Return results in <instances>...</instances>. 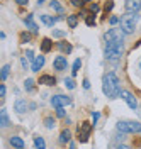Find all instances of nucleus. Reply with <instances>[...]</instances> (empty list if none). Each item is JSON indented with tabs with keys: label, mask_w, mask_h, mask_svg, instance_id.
Here are the masks:
<instances>
[{
	"label": "nucleus",
	"mask_w": 141,
	"mask_h": 149,
	"mask_svg": "<svg viewBox=\"0 0 141 149\" xmlns=\"http://www.w3.org/2000/svg\"><path fill=\"white\" fill-rule=\"evenodd\" d=\"M102 92H104V95H107L109 98H117V97L121 95V83H119V78L114 73H107L104 76Z\"/></svg>",
	"instance_id": "1"
},
{
	"label": "nucleus",
	"mask_w": 141,
	"mask_h": 149,
	"mask_svg": "<svg viewBox=\"0 0 141 149\" xmlns=\"http://www.w3.org/2000/svg\"><path fill=\"white\" fill-rule=\"evenodd\" d=\"M105 59H111V61H116V59H121V56L124 54V46H122V41H109L107 46H105Z\"/></svg>",
	"instance_id": "2"
},
{
	"label": "nucleus",
	"mask_w": 141,
	"mask_h": 149,
	"mask_svg": "<svg viewBox=\"0 0 141 149\" xmlns=\"http://www.w3.org/2000/svg\"><path fill=\"white\" fill-rule=\"evenodd\" d=\"M138 12H126L121 17V29L126 34H133L134 29H136V22H138Z\"/></svg>",
	"instance_id": "3"
},
{
	"label": "nucleus",
	"mask_w": 141,
	"mask_h": 149,
	"mask_svg": "<svg viewBox=\"0 0 141 149\" xmlns=\"http://www.w3.org/2000/svg\"><path fill=\"white\" fill-rule=\"evenodd\" d=\"M116 127L122 134H136V132H141V124L140 122H133V120H119Z\"/></svg>",
	"instance_id": "4"
},
{
	"label": "nucleus",
	"mask_w": 141,
	"mask_h": 149,
	"mask_svg": "<svg viewBox=\"0 0 141 149\" xmlns=\"http://www.w3.org/2000/svg\"><path fill=\"white\" fill-rule=\"evenodd\" d=\"M124 31H122L121 27H112V29H109L105 34H104V39L109 42V41H122L124 39Z\"/></svg>",
	"instance_id": "5"
},
{
	"label": "nucleus",
	"mask_w": 141,
	"mask_h": 149,
	"mask_svg": "<svg viewBox=\"0 0 141 149\" xmlns=\"http://www.w3.org/2000/svg\"><path fill=\"white\" fill-rule=\"evenodd\" d=\"M90 130H92V124L83 122V124L78 127V141H80V142H85V141L88 139V134H90Z\"/></svg>",
	"instance_id": "6"
},
{
	"label": "nucleus",
	"mask_w": 141,
	"mask_h": 149,
	"mask_svg": "<svg viewBox=\"0 0 141 149\" xmlns=\"http://www.w3.org/2000/svg\"><path fill=\"white\" fill-rule=\"evenodd\" d=\"M72 100L68 98V97H63V95H55L53 98H51V105L58 109V107H66V105H70Z\"/></svg>",
	"instance_id": "7"
},
{
	"label": "nucleus",
	"mask_w": 141,
	"mask_h": 149,
	"mask_svg": "<svg viewBox=\"0 0 141 149\" xmlns=\"http://www.w3.org/2000/svg\"><path fill=\"white\" fill-rule=\"evenodd\" d=\"M121 95H122V98H124V102L128 103V107H129V109H133V110H136V109H138V100L133 97V93L126 92V90H121Z\"/></svg>",
	"instance_id": "8"
},
{
	"label": "nucleus",
	"mask_w": 141,
	"mask_h": 149,
	"mask_svg": "<svg viewBox=\"0 0 141 149\" xmlns=\"http://www.w3.org/2000/svg\"><path fill=\"white\" fill-rule=\"evenodd\" d=\"M53 66H55V70H58V71H63V70H66V66H68V61H66L65 56H56L55 61H53Z\"/></svg>",
	"instance_id": "9"
},
{
	"label": "nucleus",
	"mask_w": 141,
	"mask_h": 149,
	"mask_svg": "<svg viewBox=\"0 0 141 149\" xmlns=\"http://www.w3.org/2000/svg\"><path fill=\"white\" fill-rule=\"evenodd\" d=\"M126 10L128 12H138V10H141V0H128L126 2Z\"/></svg>",
	"instance_id": "10"
},
{
	"label": "nucleus",
	"mask_w": 141,
	"mask_h": 149,
	"mask_svg": "<svg viewBox=\"0 0 141 149\" xmlns=\"http://www.w3.org/2000/svg\"><path fill=\"white\" fill-rule=\"evenodd\" d=\"M44 66V56H36L32 59V66H31V71H39L41 68Z\"/></svg>",
	"instance_id": "11"
},
{
	"label": "nucleus",
	"mask_w": 141,
	"mask_h": 149,
	"mask_svg": "<svg viewBox=\"0 0 141 149\" xmlns=\"http://www.w3.org/2000/svg\"><path fill=\"white\" fill-rule=\"evenodd\" d=\"M26 26L31 29V32H32V34H38V32H39V27L36 26V22H34V15H32V14L26 17Z\"/></svg>",
	"instance_id": "12"
},
{
	"label": "nucleus",
	"mask_w": 141,
	"mask_h": 149,
	"mask_svg": "<svg viewBox=\"0 0 141 149\" xmlns=\"http://www.w3.org/2000/svg\"><path fill=\"white\" fill-rule=\"evenodd\" d=\"M63 17H51V15H41V20H43V24H46L48 27H53V24L56 22V20H61Z\"/></svg>",
	"instance_id": "13"
},
{
	"label": "nucleus",
	"mask_w": 141,
	"mask_h": 149,
	"mask_svg": "<svg viewBox=\"0 0 141 149\" xmlns=\"http://www.w3.org/2000/svg\"><path fill=\"white\" fill-rule=\"evenodd\" d=\"M0 125L5 129V127H9L10 125V120H9V115H7V110L5 109H2L0 110Z\"/></svg>",
	"instance_id": "14"
},
{
	"label": "nucleus",
	"mask_w": 141,
	"mask_h": 149,
	"mask_svg": "<svg viewBox=\"0 0 141 149\" xmlns=\"http://www.w3.org/2000/svg\"><path fill=\"white\" fill-rule=\"evenodd\" d=\"M39 83H41V85H48V86H51V85L56 83V80H55V76H51V74H43V76L39 78Z\"/></svg>",
	"instance_id": "15"
},
{
	"label": "nucleus",
	"mask_w": 141,
	"mask_h": 149,
	"mask_svg": "<svg viewBox=\"0 0 141 149\" xmlns=\"http://www.w3.org/2000/svg\"><path fill=\"white\" fill-rule=\"evenodd\" d=\"M14 109H15V112H19V113H24V112L27 110V102L22 100V98H19V100L15 102V105H14Z\"/></svg>",
	"instance_id": "16"
},
{
	"label": "nucleus",
	"mask_w": 141,
	"mask_h": 149,
	"mask_svg": "<svg viewBox=\"0 0 141 149\" xmlns=\"http://www.w3.org/2000/svg\"><path fill=\"white\" fill-rule=\"evenodd\" d=\"M10 146L12 148H17V149H22L26 144H24V141L20 139V137H10Z\"/></svg>",
	"instance_id": "17"
},
{
	"label": "nucleus",
	"mask_w": 141,
	"mask_h": 149,
	"mask_svg": "<svg viewBox=\"0 0 141 149\" xmlns=\"http://www.w3.org/2000/svg\"><path fill=\"white\" fill-rule=\"evenodd\" d=\"M56 46H58V49H60V51H63V53H66V54H70V53H72V46H70L66 41H61V42H58Z\"/></svg>",
	"instance_id": "18"
},
{
	"label": "nucleus",
	"mask_w": 141,
	"mask_h": 149,
	"mask_svg": "<svg viewBox=\"0 0 141 149\" xmlns=\"http://www.w3.org/2000/svg\"><path fill=\"white\" fill-rule=\"evenodd\" d=\"M49 7H51L53 10H56L58 14H63V12H65V9H63V5H61V3H60L58 0H53V2L49 3Z\"/></svg>",
	"instance_id": "19"
},
{
	"label": "nucleus",
	"mask_w": 141,
	"mask_h": 149,
	"mask_svg": "<svg viewBox=\"0 0 141 149\" xmlns=\"http://www.w3.org/2000/svg\"><path fill=\"white\" fill-rule=\"evenodd\" d=\"M51 46H53V42H51V39H43V42H41V51L43 53H48L49 49H51Z\"/></svg>",
	"instance_id": "20"
},
{
	"label": "nucleus",
	"mask_w": 141,
	"mask_h": 149,
	"mask_svg": "<svg viewBox=\"0 0 141 149\" xmlns=\"http://www.w3.org/2000/svg\"><path fill=\"white\" fill-rule=\"evenodd\" d=\"M70 137H72V132H70V130H63V132L60 134V142H61V144H66V142L70 141Z\"/></svg>",
	"instance_id": "21"
},
{
	"label": "nucleus",
	"mask_w": 141,
	"mask_h": 149,
	"mask_svg": "<svg viewBox=\"0 0 141 149\" xmlns=\"http://www.w3.org/2000/svg\"><path fill=\"white\" fill-rule=\"evenodd\" d=\"M9 71H10V65H5L2 68V73H0V78H2V81H5L7 80V76H9Z\"/></svg>",
	"instance_id": "22"
},
{
	"label": "nucleus",
	"mask_w": 141,
	"mask_h": 149,
	"mask_svg": "<svg viewBox=\"0 0 141 149\" xmlns=\"http://www.w3.org/2000/svg\"><path fill=\"white\" fill-rule=\"evenodd\" d=\"M66 22H68V26H70V27H75L76 22H78V17H76V15H70V17L66 19Z\"/></svg>",
	"instance_id": "23"
},
{
	"label": "nucleus",
	"mask_w": 141,
	"mask_h": 149,
	"mask_svg": "<svg viewBox=\"0 0 141 149\" xmlns=\"http://www.w3.org/2000/svg\"><path fill=\"white\" fill-rule=\"evenodd\" d=\"M80 68H82V61H80V59H75V63H73V70H72L73 76L78 73V70H80Z\"/></svg>",
	"instance_id": "24"
},
{
	"label": "nucleus",
	"mask_w": 141,
	"mask_h": 149,
	"mask_svg": "<svg viewBox=\"0 0 141 149\" xmlns=\"http://www.w3.org/2000/svg\"><path fill=\"white\" fill-rule=\"evenodd\" d=\"M26 90H27V92H32V90H34V80H32V78H27V80H26Z\"/></svg>",
	"instance_id": "25"
},
{
	"label": "nucleus",
	"mask_w": 141,
	"mask_h": 149,
	"mask_svg": "<svg viewBox=\"0 0 141 149\" xmlns=\"http://www.w3.org/2000/svg\"><path fill=\"white\" fill-rule=\"evenodd\" d=\"M34 146H36V148H44L46 144H44L43 137H36V139H34Z\"/></svg>",
	"instance_id": "26"
},
{
	"label": "nucleus",
	"mask_w": 141,
	"mask_h": 149,
	"mask_svg": "<svg viewBox=\"0 0 141 149\" xmlns=\"http://www.w3.org/2000/svg\"><path fill=\"white\" fill-rule=\"evenodd\" d=\"M65 85H66V88H70V90H73V88H75V81H73L72 78H66Z\"/></svg>",
	"instance_id": "27"
},
{
	"label": "nucleus",
	"mask_w": 141,
	"mask_h": 149,
	"mask_svg": "<svg viewBox=\"0 0 141 149\" xmlns=\"http://www.w3.org/2000/svg\"><path fill=\"white\" fill-rule=\"evenodd\" d=\"M44 124H46V129H55V125H56L53 119H46V120H44Z\"/></svg>",
	"instance_id": "28"
},
{
	"label": "nucleus",
	"mask_w": 141,
	"mask_h": 149,
	"mask_svg": "<svg viewBox=\"0 0 141 149\" xmlns=\"http://www.w3.org/2000/svg\"><path fill=\"white\" fill-rule=\"evenodd\" d=\"M53 36L55 37H63L65 36V31H53Z\"/></svg>",
	"instance_id": "29"
},
{
	"label": "nucleus",
	"mask_w": 141,
	"mask_h": 149,
	"mask_svg": "<svg viewBox=\"0 0 141 149\" xmlns=\"http://www.w3.org/2000/svg\"><path fill=\"white\" fill-rule=\"evenodd\" d=\"M56 115L58 117H65V110H63V107H58L56 109Z\"/></svg>",
	"instance_id": "30"
},
{
	"label": "nucleus",
	"mask_w": 141,
	"mask_h": 149,
	"mask_svg": "<svg viewBox=\"0 0 141 149\" xmlns=\"http://www.w3.org/2000/svg\"><path fill=\"white\" fill-rule=\"evenodd\" d=\"M72 5H75V7H82V5H83V0H72Z\"/></svg>",
	"instance_id": "31"
},
{
	"label": "nucleus",
	"mask_w": 141,
	"mask_h": 149,
	"mask_svg": "<svg viewBox=\"0 0 141 149\" xmlns=\"http://www.w3.org/2000/svg\"><path fill=\"white\" fill-rule=\"evenodd\" d=\"M29 39H31V36H29V34H26V32H24V34L20 36V41H22V42H27Z\"/></svg>",
	"instance_id": "32"
},
{
	"label": "nucleus",
	"mask_w": 141,
	"mask_h": 149,
	"mask_svg": "<svg viewBox=\"0 0 141 149\" xmlns=\"http://www.w3.org/2000/svg\"><path fill=\"white\" fill-rule=\"evenodd\" d=\"M5 93H7V88H5V85H0V95H2V98L5 97Z\"/></svg>",
	"instance_id": "33"
},
{
	"label": "nucleus",
	"mask_w": 141,
	"mask_h": 149,
	"mask_svg": "<svg viewBox=\"0 0 141 149\" xmlns=\"http://www.w3.org/2000/svg\"><path fill=\"white\" fill-rule=\"evenodd\" d=\"M99 117H100V115H99L97 112H94V113H92V120H94V125L97 124V120H99Z\"/></svg>",
	"instance_id": "34"
},
{
	"label": "nucleus",
	"mask_w": 141,
	"mask_h": 149,
	"mask_svg": "<svg viewBox=\"0 0 141 149\" xmlns=\"http://www.w3.org/2000/svg\"><path fill=\"white\" fill-rule=\"evenodd\" d=\"M90 10H92V12H99V5H97V3H92V5H90Z\"/></svg>",
	"instance_id": "35"
},
{
	"label": "nucleus",
	"mask_w": 141,
	"mask_h": 149,
	"mask_svg": "<svg viewBox=\"0 0 141 149\" xmlns=\"http://www.w3.org/2000/svg\"><path fill=\"white\" fill-rule=\"evenodd\" d=\"M94 24H95L94 17H87V26H94Z\"/></svg>",
	"instance_id": "36"
},
{
	"label": "nucleus",
	"mask_w": 141,
	"mask_h": 149,
	"mask_svg": "<svg viewBox=\"0 0 141 149\" xmlns=\"http://www.w3.org/2000/svg\"><path fill=\"white\" fill-rule=\"evenodd\" d=\"M112 7H114V3H112V2L105 3V12H107V10H112Z\"/></svg>",
	"instance_id": "37"
},
{
	"label": "nucleus",
	"mask_w": 141,
	"mask_h": 149,
	"mask_svg": "<svg viewBox=\"0 0 141 149\" xmlns=\"http://www.w3.org/2000/svg\"><path fill=\"white\" fill-rule=\"evenodd\" d=\"M117 22H119V17H116V15H114V17H111V24H117Z\"/></svg>",
	"instance_id": "38"
},
{
	"label": "nucleus",
	"mask_w": 141,
	"mask_h": 149,
	"mask_svg": "<svg viewBox=\"0 0 141 149\" xmlns=\"http://www.w3.org/2000/svg\"><path fill=\"white\" fill-rule=\"evenodd\" d=\"M26 56H27V59H34V58H36V56H32V51H27Z\"/></svg>",
	"instance_id": "39"
},
{
	"label": "nucleus",
	"mask_w": 141,
	"mask_h": 149,
	"mask_svg": "<svg viewBox=\"0 0 141 149\" xmlns=\"http://www.w3.org/2000/svg\"><path fill=\"white\" fill-rule=\"evenodd\" d=\"M15 2H17L19 5H27V2H29V0H15Z\"/></svg>",
	"instance_id": "40"
},
{
	"label": "nucleus",
	"mask_w": 141,
	"mask_h": 149,
	"mask_svg": "<svg viewBox=\"0 0 141 149\" xmlns=\"http://www.w3.org/2000/svg\"><path fill=\"white\" fill-rule=\"evenodd\" d=\"M20 63H22L24 68H27V59H26V58H22V61H20Z\"/></svg>",
	"instance_id": "41"
},
{
	"label": "nucleus",
	"mask_w": 141,
	"mask_h": 149,
	"mask_svg": "<svg viewBox=\"0 0 141 149\" xmlns=\"http://www.w3.org/2000/svg\"><path fill=\"white\" fill-rule=\"evenodd\" d=\"M83 86H85V88H90V83H88V80H83Z\"/></svg>",
	"instance_id": "42"
},
{
	"label": "nucleus",
	"mask_w": 141,
	"mask_h": 149,
	"mask_svg": "<svg viewBox=\"0 0 141 149\" xmlns=\"http://www.w3.org/2000/svg\"><path fill=\"white\" fill-rule=\"evenodd\" d=\"M44 3V0H38V5H43Z\"/></svg>",
	"instance_id": "43"
},
{
	"label": "nucleus",
	"mask_w": 141,
	"mask_h": 149,
	"mask_svg": "<svg viewBox=\"0 0 141 149\" xmlns=\"http://www.w3.org/2000/svg\"><path fill=\"white\" fill-rule=\"evenodd\" d=\"M140 68H141V61H140Z\"/></svg>",
	"instance_id": "44"
},
{
	"label": "nucleus",
	"mask_w": 141,
	"mask_h": 149,
	"mask_svg": "<svg viewBox=\"0 0 141 149\" xmlns=\"http://www.w3.org/2000/svg\"><path fill=\"white\" fill-rule=\"evenodd\" d=\"M140 115H141V109H140Z\"/></svg>",
	"instance_id": "45"
},
{
	"label": "nucleus",
	"mask_w": 141,
	"mask_h": 149,
	"mask_svg": "<svg viewBox=\"0 0 141 149\" xmlns=\"http://www.w3.org/2000/svg\"><path fill=\"white\" fill-rule=\"evenodd\" d=\"M87 2H90V0H87Z\"/></svg>",
	"instance_id": "46"
}]
</instances>
